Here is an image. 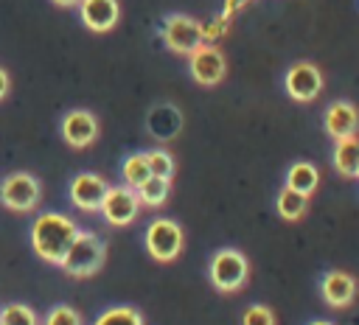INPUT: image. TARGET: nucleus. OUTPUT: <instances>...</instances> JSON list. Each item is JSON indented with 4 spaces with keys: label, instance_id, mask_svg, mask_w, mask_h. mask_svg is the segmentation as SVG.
Segmentation results:
<instances>
[{
    "label": "nucleus",
    "instance_id": "nucleus-1",
    "mask_svg": "<svg viewBox=\"0 0 359 325\" xmlns=\"http://www.w3.org/2000/svg\"><path fill=\"white\" fill-rule=\"evenodd\" d=\"M76 235H79V227L65 213L48 210V213H39L34 219V224H31V247L45 263H56L59 266Z\"/></svg>",
    "mask_w": 359,
    "mask_h": 325
},
{
    "label": "nucleus",
    "instance_id": "nucleus-2",
    "mask_svg": "<svg viewBox=\"0 0 359 325\" xmlns=\"http://www.w3.org/2000/svg\"><path fill=\"white\" fill-rule=\"evenodd\" d=\"M104 258H107V244L95 233H81L79 230V235L73 238V244L65 252L59 266L70 277H90L104 266Z\"/></svg>",
    "mask_w": 359,
    "mask_h": 325
},
{
    "label": "nucleus",
    "instance_id": "nucleus-3",
    "mask_svg": "<svg viewBox=\"0 0 359 325\" xmlns=\"http://www.w3.org/2000/svg\"><path fill=\"white\" fill-rule=\"evenodd\" d=\"M208 277L216 291L233 294L238 291L250 277V263L238 249H219L208 263Z\"/></svg>",
    "mask_w": 359,
    "mask_h": 325
},
{
    "label": "nucleus",
    "instance_id": "nucleus-4",
    "mask_svg": "<svg viewBox=\"0 0 359 325\" xmlns=\"http://www.w3.org/2000/svg\"><path fill=\"white\" fill-rule=\"evenodd\" d=\"M42 188L39 179L28 171H14L0 179V205L14 210V213H28L39 205Z\"/></svg>",
    "mask_w": 359,
    "mask_h": 325
},
{
    "label": "nucleus",
    "instance_id": "nucleus-5",
    "mask_svg": "<svg viewBox=\"0 0 359 325\" xmlns=\"http://www.w3.org/2000/svg\"><path fill=\"white\" fill-rule=\"evenodd\" d=\"M146 249L154 261L168 263L182 249V230L174 219H154L146 227Z\"/></svg>",
    "mask_w": 359,
    "mask_h": 325
},
{
    "label": "nucleus",
    "instance_id": "nucleus-6",
    "mask_svg": "<svg viewBox=\"0 0 359 325\" xmlns=\"http://www.w3.org/2000/svg\"><path fill=\"white\" fill-rule=\"evenodd\" d=\"M101 216L112 227H126L137 219L140 213V199L129 185H109L104 199H101Z\"/></svg>",
    "mask_w": 359,
    "mask_h": 325
},
{
    "label": "nucleus",
    "instance_id": "nucleus-7",
    "mask_svg": "<svg viewBox=\"0 0 359 325\" xmlns=\"http://www.w3.org/2000/svg\"><path fill=\"white\" fill-rule=\"evenodd\" d=\"M163 42L174 53H194L205 39H202V22H196L188 14H171L163 22Z\"/></svg>",
    "mask_w": 359,
    "mask_h": 325
},
{
    "label": "nucleus",
    "instance_id": "nucleus-8",
    "mask_svg": "<svg viewBox=\"0 0 359 325\" xmlns=\"http://www.w3.org/2000/svg\"><path fill=\"white\" fill-rule=\"evenodd\" d=\"M188 67H191L194 81L202 84V87L219 84V81L224 78V73H227V62H224L222 50H219L216 45H208V42H202V45L191 53V64H188Z\"/></svg>",
    "mask_w": 359,
    "mask_h": 325
},
{
    "label": "nucleus",
    "instance_id": "nucleus-9",
    "mask_svg": "<svg viewBox=\"0 0 359 325\" xmlns=\"http://www.w3.org/2000/svg\"><path fill=\"white\" fill-rule=\"evenodd\" d=\"M286 92L294 101H314L323 90V73L311 62H297L286 70Z\"/></svg>",
    "mask_w": 359,
    "mask_h": 325
},
{
    "label": "nucleus",
    "instance_id": "nucleus-10",
    "mask_svg": "<svg viewBox=\"0 0 359 325\" xmlns=\"http://www.w3.org/2000/svg\"><path fill=\"white\" fill-rule=\"evenodd\" d=\"M62 137L67 146L73 148H87L95 143L98 137V118L87 109H70L65 118H62Z\"/></svg>",
    "mask_w": 359,
    "mask_h": 325
},
{
    "label": "nucleus",
    "instance_id": "nucleus-11",
    "mask_svg": "<svg viewBox=\"0 0 359 325\" xmlns=\"http://www.w3.org/2000/svg\"><path fill=\"white\" fill-rule=\"evenodd\" d=\"M107 188H109V185H107L98 174H90V171L76 174V177L70 179V202H73L79 210H84V213H95V210L101 207V199H104Z\"/></svg>",
    "mask_w": 359,
    "mask_h": 325
},
{
    "label": "nucleus",
    "instance_id": "nucleus-12",
    "mask_svg": "<svg viewBox=\"0 0 359 325\" xmlns=\"http://www.w3.org/2000/svg\"><path fill=\"white\" fill-rule=\"evenodd\" d=\"M79 17L81 22L95 31V34H104V31H112L118 17H121V6L118 0H79Z\"/></svg>",
    "mask_w": 359,
    "mask_h": 325
},
{
    "label": "nucleus",
    "instance_id": "nucleus-13",
    "mask_svg": "<svg viewBox=\"0 0 359 325\" xmlns=\"http://www.w3.org/2000/svg\"><path fill=\"white\" fill-rule=\"evenodd\" d=\"M325 132L334 137V140H345V137H353L359 134V112L351 101H334L328 109H325Z\"/></svg>",
    "mask_w": 359,
    "mask_h": 325
},
{
    "label": "nucleus",
    "instance_id": "nucleus-14",
    "mask_svg": "<svg viewBox=\"0 0 359 325\" xmlns=\"http://www.w3.org/2000/svg\"><path fill=\"white\" fill-rule=\"evenodd\" d=\"M320 294L331 308H345L356 297V280L348 272H328L320 280Z\"/></svg>",
    "mask_w": 359,
    "mask_h": 325
},
{
    "label": "nucleus",
    "instance_id": "nucleus-15",
    "mask_svg": "<svg viewBox=\"0 0 359 325\" xmlns=\"http://www.w3.org/2000/svg\"><path fill=\"white\" fill-rule=\"evenodd\" d=\"M320 185V171L311 165V162H294L286 174V188L303 193V196H311Z\"/></svg>",
    "mask_w": 359,
    "mask_h": 325
},
{
    "label": "nucleus",
    "instance_id": "nucleus-16",
    "mask_svg": "<svg viewBox=\"0 0 359 325\" xmlns=\"http://www.w3.org/2000/svg\"><path fill=\"white\" fill-rule=\"evenodd\" d=\"M356 162H359V134L353 137H345V140H337V148H334V168L342 174V177H356Z\"/></svg>",
    "mask_w": 359,
    "mask_h": 325
},
{
    "label": "nucleus",
    "instance_id": "nucleus-17",
    "mask_svg": "<svg viewBox=\"0 0 359 325\" xmlns=\"http://www.w3.org/2000/svg\"><path fill=\"white\" fill-rule=\"evenodd\" d=\"M121 177H123V182H126L132 191H137V188L151 177L146 151H135V154H129V157L123 160V165H121Z\"/></svg>",
    "mask_w": 359,
    "mask_h": 325
},
{
    "label": "nucleus",
    "instance_id": "nucleus-18",
    "mask_svg": "<svg viewBox=\"0 0 359 325\" xmlns=\"http://www.w3.org/2000/svg\"><path fill=\"white\" fill-rule=\"evenodd\" d=\"M275 207L286 221H297V219H303V213L309 207V196H303V193H297L292 188H283L278 193V199H275Z\"/></svg>",
    "mask_w": 359,
    "mask_h": 325
},
{
    "label": "nucleus",
    "instance_id": "nucleus-19",
    "mask_svg": "<svg viewBox=\"0 0 359 325\" xmlns=\"http://www.w3.org/2000/svg\"><path fill=\"white\" fill-rule=\"evenodd\" d=\"M168 191H171V179H160V177H149L135 193H137V199H140V205H146V207H160V205H165V199H168Z\"/></svg>",
    "mask_w": 359,
    "mask_h": 325
},
{
    "label": "nucleus",
    "instance_id": "nucleus-20",
    "mask_svg": "<svg viewBox=\"0 0 359 325\" xmlns=\"http://www.w3.org/2000/svg\"><path fill=\"white\" fill-rule=\"evenodd\" d=\"M93 325H143V317L132 305H112L107 308Z\"/></svg>",
    "mask_w": 359,
    "mask_h": 325
},
{
    "label": "nucleus",
    "instance_id": "nucleus-21",
    "mask_svg": "<svg viewBox=\"0 0 359 325\" xmlns=\"http://www.w3.org/2000/svg\"><path fill=\"white\" fill-rule=\"evenodd\" d=\"M0 325H39V317L25 303H8L0 308Z\"/></svg>",
    "mask_w": 359,
    "mask_h": 325
},
{
    "label": "nucleus",
    "instance_id": "nucleus-22",
    "mask_svg": "<svg viewBox=\"0 0 359 325\" xmlns=\"http://www.w3.org/2000/svg\"><path fill=\"white\" fill-rule=\"evenodd\" d=\"M146 160H149L151 177H160V179H171V177H174V157H171L165 148H151V151H146Z\"/></svg>",
    "mask_w": 359,
    "mask_h": 325
},
{
    "label": "nucleus",
    "instance_id": "nucleus-23",
    "mask_svg": "<svg viewBox=\"0 0 359 325\" xmlns=\"http://www.w3.org/2000/svg\"><path fill=\"white\" fill-rule=\"evenodd\" d=\"M42 325H81V314L76 308H70V305H53L45 314Z\"/></svg>",
    "mask_w": 359,
    "mask_h": 325
},
{
    "label": "nucleus",
    "instance_id": "nucleus-24",
    "mask_svg": "<svg viewBox=\"0 0 359 325\" xmlns=\"http://www.w3.org/2000/svg\"><path fill=\"white\" fill-rule=\"evenodd\" d=\"M244 325H275V314L266 305H250L244 311Z\"/></svg>",
    "mask_w": 359,
    "mask_h": 325
},
{
    "label": "nucleus",
    "instance_id": "nucleus-25",
    "mask_svg": "<svg viewBox=\"0 0 359 325\" xmlns=\"http://www.w3.org/2000/svg\"><path fill=\"white\" fill-rule=\"evenodd\" d=\"M8 90H11V78H8V73L0 67V101L8 95Z\"/></svg>",
    "mask_w": 359,
    "mask_h": 325
},
{
    "label": "nucleus",
    "instance_id": "nucleus-26",
    "mask_svg": "<svg viewBox=\"0 0 359 325\" xmlns=\"http://www.w3.org/2000/svg\"><path fill=\"white\" fill-rule=\"evenodd\" d=\"M53 3H56V6H62V8H70V6H76L79 0H53Z\"/></svg>",
    "mask_w": 359,
    "mask_h": 325
},
{
    "label": "nucleus",
    "instance_id": "nucleus-27",
    "mask_svg": "<svg viewBox=\"0 0 359 325\" xmlns=\"http://www.w3.org/2000/svg\"><path fill=\"white\" fill-rule=\"evenodd\" d=\"M311 325H331V322H325V319H317V322H311Z\"/></svg>",
    "mask_w": 359,
    "mask_h": 325
},
{
    "label": "nucleus",
    "instance_id": "nucleus-28",
    "mask_svg": "<svg viewBox=\"0 0 359 325\" xmlns=\"http://www.w3.org/2000/svg\"><path fill=\"white\" fill-rule=\"evenodd\" d=\"M356 177H359V162H356Z\"/></svg>",
    "mask_w": 359,
    "mask_h": 325
}]
</instances>
